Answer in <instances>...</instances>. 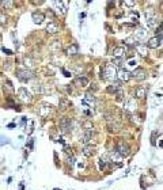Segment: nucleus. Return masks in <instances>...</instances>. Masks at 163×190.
I'll list each match as a JSON object with an SVG mask.
<instances>
[{
  "instance_id": "nucleus-1",
  "label": "nucleus",
  "mask_w": 163,
  "mask_h": 190,
  "mask_svg": "<svg viewBox=\"0 0 163 190\" xmlns=\"http://www.w3.org/2000/svg\"><path fill=\"white\" fill-rule=\"evenodd\" d=\"M102 79H105L107 82H116L117 79V69L116 67H113L112 64H106L105 68H102V75H101Z\"/></svg>"
},
{
  "instance_id": "nucleus-2",
  "label": "nucleus",
  "mask_w": 163,
  "mask_h": 190,
  "mask_svg": "<svg viewBox=\"0 0 163 190\" xmlns=\"http://www.w3.org/2000/svg\"><path fill=\"white\" fill-rule=\"evenodd\" d=\"M16 76H18V79H19L20 82H29V80H31L33 77H34V73H33V71L31 69H18L16 71Z\"/></svg>"
},
{
  "instance_id": "nucleus-3",
  "label": "nucleus",
  "mask_w": 163,
  "mask_h": 190,
  "mask_svg": "<svg viewBox=\"0 0 163 190\" xmlns=\"http://www.w3.org/2000/svg\"><path fill=\"white\" fill-rule=\"evenodd\" d=\"M55 113V107L49 105V103H45V105H42L40 109H38V114H40L41 117H44V118H48L49 115Z\"/></svg>"
},
{
  "instance_id": "nucleus-4",
  "label": "nucleus",
  "mask_w": 163,
  "mask_h": 190,
  "mask_svg": "<svg viewBox=\"0 0 163 190\" xmlns=\"http://www.w3.org/2000/svg\"><path fill=\"white\" fill-rule=\"evenodd\" d=\"M18 98H19L20 102H23V103H30L33 101V97H31L30 91H27L25 87L18 90Z\"/></svg>"
},
{
  "instance_id": "nucleus-5",
  "label": "nucleus",
  "mask_w": 163,
  "mask_h": 190,
  "mask_svg": "<svg viewBox=\"0 0 163 190\" xmlns=\"http://www.w3.org/2000/svg\"><path fill=\"white\" fill-rule=\"evenodd\" d=\"M67 5H68V1H59V0L53 1V8L60 15H65L67 14Z\"/></svg>"
},
{
  "instance_id": "nucleus-6",
  "label": "nucleus",
  "mask_w": 163,
  "mask_h": 190,
  "mask_svg": "<svg viewBox=\"0 0 163 190\" xmlns=\"http://www.w3.org/2000/svg\"><path fill=\"white\" fill-rule=\"evenodd\" d=\"M116 152H117L120 156H128L129 152H131V149H129V147H128L124 141H118L117 145H116Z\"/></svg>"
},
{
  "instance_id": "nucleus-7",
  "label": "nucleus",
  "mask_w": 163,
  "mask_h": 190,
  "mask_svg": "<svg viewBox=\"0 0 163 190\" xmlns=\"http://www.w3.org/2000/svg\"><path fill=\"white\" fill-rule=\"evenodd\" d=\"M131 72L127 71V69H124V68H121L120 71L117 72V79H118V82L121 83H125V82H129L131 80Z\"/></svg>"
},
{
  "instance_id": "nucleus-8",
  "label": "nucleus",
  "mask_w": 163,
  "mask_h": 190,
  "mask_svg": "<svg viewBox=\"0 0 163 190\" xmlns=\"http://www.w3.org/2000/svg\"><path fill=\"white\" fill-rule=\"evenodd\" d=\"M131 76H132L133 79L139 80V82H141V80H144V79L147 77V72H145V69H143V68H136V69L131 73Z\"/></svg>"
},
{
  "instance_id": "nucleus-9",
  "label": "nucleus",
  "mask_w": 163,
  "mask_h": 190,
  "mask_svg": "<svg viewBox=\"0 0 163 190\" xmlns=\"http://www.w3.org/2000/svg\"><path fill=\"white\" fill-rule=\"evenodd\" d=\"M136 109H137V103H136L135 99H128L127 102L124 103V110L129 114H132L133 111H136Z\"/></svg>"
},
{
  "instance_id": "nucleus-10",
  "label": "nucleus",
  "mask_w": 163,
  "mask_h": 190,
  "mask_svg": "<svg viewBox=\"0 0 163 190\" xmlns=\"http://www.w3.org/2000/svg\"><path fill=\"white\" fill-rule=\"evenodd\" d=\"M162 45V37H154V38H150L145 46L151 48V49H158L159 46Z\"/></svg>"
},
{
  "instance_id": "nucleus-11",
  "label": "nucleus",
  "mask_w": 163,
  "mask_h": 190,
  "mask_svg": "<svg viewBox=\"0 0 163 190\" xmlns=\"http://www.w3.org/2000/svg\"><path fill=\"white\" fill-rule=\"evenodd\" d=\"M107 128H109L110 132H117V130L121 129V124L117 122V118H116V117H113L112 120L107 121Z\"/></svg>"
},
{
  "instance_id": "nucleus-12",
  "label": "nucleus",
  "mask_w": 163,
  "mask_h": 190,
  "mask_svg": "<svg viewBox=\"0 0 163 190\" xmlns=\"http://www.w3.org/2000/svg\"><path fill=\"white\" fill-rule=\"evenodd\" d=\"M71 125H72V121L68 117H63L60 120V128L63 132H68L71 129Z\"/></svg>"
},
{
  "instance_id": "nucleus-13",
  "label": "nucleus",
  "mask_w": 163,
  "mask_h": 190,
  "mask_svg": "<svg viewBox=\"0 0 163 190\" xmlns=\"http://www.w3.org/2000/svg\"><path fill=\"white\" fill-rule=\"evenodd\" d=\"M82 105H84V106H94L95 105V98H94V95H92L91 93H87L86 95H84V99L82 101Z\"/></svg>"
},
{
  "instance_id": "nucleus-14",
  "label": "nucleus",
  "mask_w": 163,
  "mask_h": 190,
  "mask_svg": "<svg viewBox=\"0 0 163 190\" xmlns=\"http://www.w3.org/2000/svg\"><path fill=\"white\" fill-rule=\"evenodd\" d=\"M46 33L48 34H57V33H60V26L57 25L56 22H51L46 26Z\"/></svg>"
},
{
  "instance_id": "nucleus-15",
  "label": "nucleus",
  "mask_w": 163,
  "mask_h": 190,
  "mask_svg": "<svg viewBox=\"0 0 163 190\" xmlns=\"http://www.w3.org/2000/svg\"><path fill=\"white\" fill-rule=\"evenodd\" d=\"M75 84L79 86V87H87L88 84H90V80H88V77L84 76V75H80V76H77L75 79Z\"/></svg>"
},
{
  "instance_id": "nucleus-16",
  "label": "nucleus",
  "mask_w": 163,
  "mask_h": 190,
  "mask_svg": "<svg viewBox=\"0 0 163 190\" xmlns=\"http://www.w3.org/2000/svg\"><path fill=\"white\" fill-rule=\"evenodd\" d=\"M148 37V31L144 30V29H139V30L135 31V38L136 41H145Z\"/></svg>"
},
{
  "instance_id": "nucleus-17",
  "label": "nucleus",
  "mask_w": 163,
  "mask_h": 190,
  "mask_svg": "<svg viewBox=\"0 0 163 190\" xmlns=\"http://www.w3.org/2000/svg\"><path fill=\"white\" fill-rule=\"evenodd\" d=\"M97 152V148L94 147V145H86L84 148H83V155L86 156V158H92L94 155Z\"/></svg>"
},
{
  "instance_id": "nucleus-18",
  "label": "nucleus",
  "mask_w": 163,
  "mask_h": 190,
  "mask_svg": "<svg viewBox=\"0 0 163 190\" xmlns=\"http://www.w3.org/2000/svg\"><path fill=\"white\" fill-rule=\"evenodd\" d=\"M31 19H33V22L36 25H40V23H42V22L45 21V15L42 12H33L31 14Z\"/></svg>"
},
{
  "instance_id": "nucleus-19",
  "label": "nucleus",
  "mask_w": 163,
  "mask_h": 190,
  "mask_svg": "<svg viewBox=\"0 0 163 190\" xmlns=\"http://www.w3.org/2000/svg\"><path fill=\"white\" fill-rule=\"evenodd\" d=\"M145 94H147V88L143 87V86H139V87H136V90H135V97L137 98V99L145 98Z\"/></svg>"
},
{
  "instance_id": "nucleus-20",
  "label": "nucleus",
  "mask_w": 163,
  "mask_h": 190,
  "mask_svg": "<svg viewBox=\"0 0 163 190\" xmlns=\"http://www.w3.org/2000/svg\"><path fill=\"white\" fill-rule=\"evenodd\" d=\"M125 53H127L125 48L118 46V48H114V50H113V56H114V58H122V57L125 56Z\"/></svg>"
},
{
  "instance_id": "nucleus-21",
  "label": "nucleus",
  "mask_w": 163,
  "mask_h": 190,
  "mask_svg": "<svg viewBox=\"0 0 163 190\" xmlns=\"http://www.w3.org/2000/svg\"><path fill=\"white\" fill-rule=\"evenodd\" d=\"M120 88H122L121 83L120 82H113L109 87H107V93H112V94H116L120 90Z\"/></svg>"
},
{
  "instance_id": "nucleus-22",
  "label": "nucleus",
  "mask_w": 163,
  "mask_h": 190,
  "mask_svg": "<svg viewBox=\"0 0 163 190\" xmlns=\"http://www.w3.org/2000/svg\"><path fill=\"white\" fill-rule=\"evenodd\" d=\"M91 139H92V130H86V132L80 136V141L83 144H87Z\"/></svg>"
},
{
  "instance_id": "nucleus-23",
  "label": "nucleus",
  "mask_w": 163,
  "mask_h": 190,
  "mask_svg": "<svg viewBox=\"0 0 163 190\" xmlns=\"http://www.w3.org/2000/svg\"><path fill=\"white\" fill-rule=\"evenodd\" d=\"M77 53H79V45H76V44H72L71 46L67 49V54L68 56H76Z\"/></svg>"
},
{
  "instance_id": "nucleus-24",
  "label": "nucleus",
  "mask_w": 163,
  "mask_h": 190,
  "mask_svg": "<svg viewBox=\"0 0 163 190\" xmlns=\"http://www.w3.org/2000/svg\"><path fill=\"white\" fill-rule=\"evenodd\" d=\"M159 25H160V21H159L156 16H154L151 19H147V27H150V29H154V27H156Z\"/></svg>"
},
{
  "instance_id": "nucleus-25",
  "label": "nucleus",
  "mask_w": 163,
  "mask_h": 190,
  "mask_svg": "<svg viewBox=\"0 0 163 190\" xmlns=\"http://www.w3.org/2000/svg\"><path fill=\"white\" fill-rule=\"evenodd\" d=\"M109 158L107 156H101V159H99V169L103 171V170L107 169V166H109Z\"/></svg>"
},
{
  "instance_id": "nucleus-26",
  "label": "nucleus",
  "mask_w": 163,
  "mask_h": 190,
  "mask_svg": "<svg viewBox=\"0 0 163 190\" xmlns=\"http://www.w3.org/2000/svg\"><path fill=\"white\" fill-rule=\"evenodd\" d=\"M136 49H137V52L141 54L143 57H145L148 54V49H147V46L145 45H143V44H136Z\"/></svg>"
},
{
  "instance_id": "nucleus-27",
  "label": "nucleus",
  "mask_w": 163,
  "mask_h": 190,
  "mask_svg": "<svg viewBox=\"0 0 163 190\" xmlns=\"http://www.w3.org/2000/svg\"><path fill=\"white\" fill-rule=\"evenodd\" d=\"M69 101L67 99V98H60V101H59V106H60L61 110H67V109L69 107Z\"/></svg>"
},
{
  "instance_id": "nucleus-28",
  "label": "nucleus",
  "mask_w": 163,
  "mask_h": 190,
  "mask_svg": "<svg viewBox=\"0 0 163 190\" xmlns=\"http://www.w3.org/2000/svg\"><path fill=\"white\" fill-rule=\"evenodd\" d=\"M25 65H26V69H30V68H33L36 65V61L33 58H30V57H25Z\"/></svg>"
},
{
  "instance_id": "nucleus-29",
  "label": "nucleus",
  "mask_w": 163,
  "mask_h": 190,
  "mask_svg": "<svg viewBox=\"0 0 163 190\" xmlns=\"http://www.w3.org/2000/svg\"><path fill=\"white\" fill-rule=\"evenodd\" d=\"M8 23V16L5 15V12L0 11V26H5Z\"/></svg>"
},
{
  "instance_id": "nucleus-30",
  "label": "nucleus",
  "mask_w": 163,
  "mask_h": 190,
  "mask_svg": "<svg viewBox=\"0 0 163 190\" xmlns=\"http://www.w3.org/2000/svg\"><path fill=\"white\" fill-rule=\"evenodd\" d=\"M51 49L53 52H60L61 50V42L60 41H53V44L51 45Z\"/></svg>"
},
{
  "instance_id": "nucleus-31",
  "label": "nucleus",
  "mask_w": 163,
  "mask_h": 190,
  "mask_svg": "<svg viewBox=\"0 0 163 190\" xmlns=\"http://www.w3.org/2000/svg\"><path fill=\"white\" fill-rule=\"evenodd\" d=\"M4 91L7 94H12L14 93V87H12V84H11V82H7L4 84Z\"/></svg>"
},
{
  "instance_id": "nucleus-32",
  "label": "nucleus",
  "mask_w": 163,
  "mask_h": 190,
  "mask_svg": "<svg viewBox=\"0 0 163 190\" xmlns=\"http://www.w3.org/2000/svg\"><path fill=\"white\" fill-rule=\"evenodd\" d=\"M0 5H3L4 8H12L14 1H10V0H3V1H0Z\"/></svg>"
},
{
  "instance_id": "nucleus-33",
  "label": "nucleus",
  "mask_w": 163,
  "mask_h": 190,
  "mask_svg": "<svg viewBox=\"0 0 163 190\" xmlns=\"http://www.w3.org/2000/svg\"><path fill=\"white\" fill-rule=\"evenodd\" d=\"M34 91L36 93H40V94H44L45 93V88H44V86H41V84H34Z\"/></svg>"
},
{
  "instance_id": "nucleus-34",
  "label": "nucleus",
  "mask_w": 163,
  "mask_h": 190,
  "mask_svg": "<svg viewBox=\"0 0 163 190\" xmlns=\"http://www.w3.org/2000/svg\"><path fill=\"white\" fill-rule=\"evenodd\" d=\"M114 95H116V98H117V101H122V99H124V91H122V88H120Z\"/></svg>"
},
{
  "instance_id": "nucleus-35",
  "label": "nucleus",
  "mask_w": 163,
  "mask_h": 190,
  "mask_svg": "<svg viewBox=\"0 0 163 190\" xmlns=\"http://www.w3.org/2000/svg\"><path fill=\"white\" fill-rule=\"evenodd\" d=\"M67 163H68V166L73 167L75 166V158L73 156H67Z\"/></svg>"
},
{
  "instance_id": "nucleus-36",
  "label": "nucleus",
  "mask_w": 163,
  "mask_h": 190,
  "mask_svg": "<svg viewBox=\"0 0 163 190\" xmlns=\"http://www.w3.org/2000/svg\"><path fill=\"white\" fill-rule=\"evenodd\" d=\"M145 18H147V19H151V18H154V10H152V8H148V10H145Z\"/></svg>"
},
{
  "instance_id": "nucleus-37",
  "label": "nucleus",
  "mask_w": 163,
  "mask_h": 190,
  "mask_svg": "<svg viewBox=\"0 0 163 190\" xmlns=\"http://www.w3.org/2000/svg\"><path fill=\"white\" fill-rule=\"evenodd\" d=\"M112 65H113V67H121V65H122V60H121V58H114V61H113Z\"/></svg>"
},
{
  "instance_id": "nucleus-38",
  "label": "nucleus",
  "mask_w": 163,
  "mask_h": 190,
  "mask_svg": "<svg viewBox=\"0 0 163 190\" xmlns=\"http://www.w3.org/2000/svg\"><path fill=\"white\" fill-rule=\"evenodd\" d=\"M122 4L128 5V7H133V5L136 4V1H133V0H125V1H122Z\"/></svg>"
},
{
  "instance_id": "nucleus-39",
  "label": "nucleus",
  "mask_w": 163,
  "mask_h": 190,
  "mask_svg": "<svg viewBox=\"0 0 163 190\" xmlns=\"http://www.w3.org/2000/svg\"><path fill=\"white\" fill-rule=\"evenodd\" d=\"M4 144H10V140L7 137H0V145H4Z\"/></svg>"
},
{
  "instance_id": "nucleus-40",
  "label": "nucleus",
  "mask_w": 163,
  "mask_h": 190,
  "mask_svg": "<svg viewBox=\"0 0 163 190\" xmlns=\"http://www.w3.org/2000/svg\"><path fill=\"white\" fill-rule=\"evenodd\" d=\"M88 86H90V91H88V93L92 94V91H97V90H98V87H97V84H95V83H92V84H88Z\"/></svg>"
},
{
  "instance_id": "nucleus-41",
  "label": "nucleus",
  "mask_w": 163,
  "mask_h": 190,
  "mask_svg": "<svg viewBox=\"0 0 163 190\" xmlns=\"http://www.w3.org/2000/svg\"><path fill=\"white\" fill-rule=\"evenodd\" d=\"M156 37H162V23L158 26V29H156Z\"/></svg>"
},
{
  "instance_id": "nucleus-42",
  "label": "nucleus",
  "mask_w": 163,
  "mask_h": 190,
  "mask_svg": "<svg viewBox=\"0 0 163 190\" xmlns=\"http://www.w3.org/2000/svg\"><path fill=\"white\" fill-rule=\"evenodd\" d=\"M3 52H4L5 54H8V56H11V54H12V50H10V49H5V48H3Z\"/></svg>"
},
{
  "instance_id": "nucleus-43",
  "label": "nucleus",
  "mask_w": 163,
  "mask_h": 190,
  "mask_svg": "<svg viewBox=\"0 0 163 190\" xmlns=\"http://www.w3.org/2000/svg\"><path fill=\"white\" fill-rule=\"evenodd\" d=\"M128 65H132V67H133V65H135V60H133V58H132V60H129Z\"/></svg>"
},
{
  "instance_id": "nucleus-44",
  "label": "nucleus",
  "mask_w": 163,
  "mask_h": 190,
  "mask_svg": "<svg viewBox=\"0 0 163 190\" xmlns=\"http://www.w3.org/2000/svg\"><path fill=\"white\" fill-rule=\"evenodd\" d=\"M113 5H114V3H113V1H110V3H109V4H107V8H112Z\"/></svg>"
},
{
  "instance_id": "nucleus-45",
  "label": "nucleus",
  "mask_w": 163,
  "mask_h": 190,
  "mask_svg": "<svg viewBox=\"0 0 163 190\" xmlns=\"http://www.w3.org/2000/svg\"><path fill=\"white\" fill-rule=\"evenodd\" d=\"M53 190H61V189H53Z\"/></svg>"
}]
</instances>
